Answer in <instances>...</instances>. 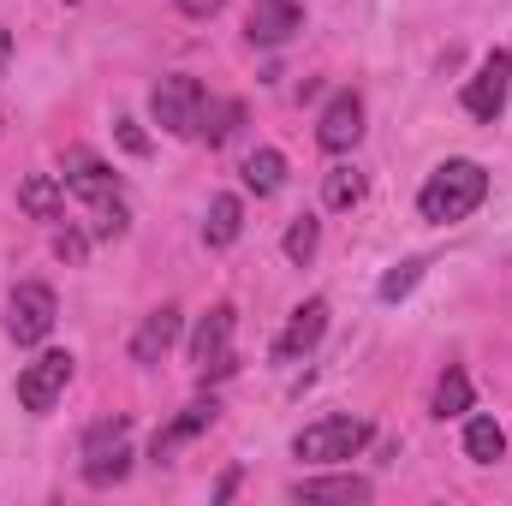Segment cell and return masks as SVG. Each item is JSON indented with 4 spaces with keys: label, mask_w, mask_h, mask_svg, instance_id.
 <instances>
[{
    "label": "cell",
    "mask_w": 512,
    "mask_h": 506,
    "mask_svg": "<svg viewBox=\"0 0 512 506\" xmlns=\"http://www.w3.org/2000/svg\"><path fill=\"white\" fill-rule=\"evenodd\" d=\"M316 245H322V221H316V215H298V221L286 227V239H280L286 262H298V268H304V262L316 256Z\"/></svg>",
    "instance_id": "obj_24"
},
{
    "label": "cell",
    "mask_w": 512,
    "mask_h": 506,
    "mask_svg": "<svg viewBox=\"0 0 512 506\" xmlns=\"http://www.w3.org/2000/svg\"><path fill=\"white\" fill-rule=\"evenodd\" d=\"M6 60H12V30L0 24V72H6Z\"/></svg>",
    "instance_id": "obj_30"
},
{
    "label": "cell",
    "mask_w": 512,
    "mask_h": 506,
    "mask_svg": "<svg viewBox=\"0 0 512 506\" xmlns=\"http://www.w3.org/2000/svg\"><path fill=\"white\" fill-rule=\"evenodd\" d=\"M423 268H429L423 256H405V262H393L382 280H376V298H382V304H399V298H411V292H417V280H423Z\"/></svg>",
    "instance_id": "obj_22"
},
{
    "label": "cell",
    "mask_w": 512,
    "mask_h": 506,
    "mask_svg": "<svg viewBox=\"0 0 512 506\" xmlns=\"http://www.w3.org/2000/svg\"><path fill=\"white\" fill-rule=\"evenodd\" d=\"M215 423H221V405H215V399H191V405H185V411H179L167 429H155V441H149V459H155V465H167V459H173L185 441H197V435H203V429H215Z\"/></svg>",
    "instance_id": "obj_12"
},
{
    "label": "cell",
    "mask_w": 512,
    "mask_h": 506,
    "mask_svg": "<svg viewBox=\"0 0 512 506\" xmlns=\"http://www.w3.org/2000/svg\"><path fill=\"white\" fill-rule=\"evenodd\" d=\"M239 233H245V203L233 191H221L209 203V215H203V245L209 251H227V245H239Z\"/></svg>",
    "instance_id": "obj_17"
},
{
    "label": "cell",
    "mask_w": 512,
    "mask_h": 506,
    "mask_svg": "<svg viewBox=\"0 0 512 506\" xmlns=\"http://www.w3.org/2000/svg\"><path fill=\"white\" fill-rule=\"evenodd\" d=\"M173 340H179V310H173V304L149 310V316H143V328L131 334V364H143V370H149V364H161Z\"/></svg>",
    "instance_id": "obj_14"
},
{
    "label": "cell",
    "mask_w": 512,
    "mask_h": 506,
    "mask_svg": "<svg viewBox=\"0 0 512 506\" xmlns=\"http://www.w3.org/2000/svg\"><path fill=\"white\" fill-rule=\"evenodd\" d=\"M60 185H66L72 197H84L90 209H96V203H108V197H120V173H114L96 149H84V143H72V149H66V161H60Z\"/></svg>",
    "instance_id": "obj_8"
},
{
    "label": "cell",
    "mask_w": 512,
    "mask_h": 506,
    "mask_svg": "<svg viewBox=\"0 0 512 506\" xmlns=\"http://www.w3.org/2000/svg\"><path fill=\"white\" fill-rule=\"evenodd\" d=\"M322 334H328V298H304V304L292 310V322L280 328L274 358H280V364H298V358H310V352L322 346Z\"/></svg>",
    "instance_id": "obj_10"
},
{
    "label": "cell",
    "mask_w": 512,
    "mask_h": 506,
    "mask_svg": "<svg viewBox=\"0 0 512 506\" xmlns=\"http://www.w3.org/2000/svg\"><path fill=\"white\" fill-rule=\"evenodd\" d=\"M114 137H120V149H126V155H149V137H143V126H137V120H126V114L114 120Z\"/></svg>",
    "instance_id": "obj_26"
},
{
    "label": "cell",
    "mask_w": 512,
    "mask_h": 506,
    "mask_svg": "<svg viewBox=\"0 0 512 506\" xmlns=\"http://www.w3.org/2000/svg\"><path fill=\"white\" fill-rule=\"evenodd\" d=\"M298 30H304V6L298 0H251V12H245V36L256 48H280Z\"/></svg>",
    "instance_id": "obj_11"
},
{
    "label": "cell",
    "mask_w": 512,
    "mask_h": 506,
    "mask_svg": "<svg viewBox=\"0 0 512 506\" xmlns=\"http://www.w3.org/2000/svg\"><path fill=\"white\" fill-rule=\"evenodd\" d=\"M233 495H239V471H227V477L215 483V501H233Z\"/></svg>",
    "instance_id": "obj_29"
},
{
    "label": "cell",
    "mask_w": 512,
    "mask_h": 506,
    "mask_svg": "<svg viewBox=\"0 0 512 506\" xmlns=\"http://www.w3.org/2000/svg\"><path fill=\"white\" fill-rule=\"evenodd\" d=\"M239 179H245V191H256V197H274L286 185V155L280 149H251L245 167H239Z\"/></svg>",
    "instance_id": "obj_19"
},
{
    "label": "cell",
    "mask_w": 512,
    "mask_h": 506,
    "mask_svg": "<svg viewBox=\"0 0 512 506\" xmlns=\"http://www.w3.org/2000/svg\"><path fill=\"white\" fill-rule=\"evenodd\" d=\"M18 209H24L30 221H60V215H66V185H60V173H30V179L18 185Z\"/></svg>",
    "instance_id": "obj_16"
},
{
    "label": "cell",
    "mask_w": 512,
    "mask_h": 506,
    "mask_svg": "<svg viewBox=\"0 0 512 506\" xmlns=\"http://www.w3.org/2000/svg\"><path fill=\"white\" fill-rule=\"evenodd\" d=\"M131 417H102L84 429V483L90 489H114L131 477Z\"/></svg>",
    "instance_id": "obj_3"
},
{
    "label": "cell",
    "mask_w": 512,
    "mask_h": 506,
    "mask_svg": "<svg viewBox=\"0 0 512 506\" xmlns=\"http://www.w3.org/2000/svg\"><path fill=\"white\" fill-rule=\"evenodd\" d=\"M465 459H471V465L507 459V429H501L489 411H465Z\"/></svg>",
    "instance_id": "obj_18"
},
{
    "label": "cell",
    "mask_w": 512,
    "mask_h": 506,
    "mask_svg": "<svg viewBox=\"0 0 512 506\" xmlns=\"http://www.w3.org/2000/svg\"><path fill=\"white\" fill-rule=\"evenodd\" d=\"M322 203H328V209H358V203H364V173H358V167H334V173L322 179Z\"/></svg>",
    "instance_id": "obj_23"
},
{
    "label": "cell",
    "mask_w": 512,
    "mask_h": 506,
    "mask_svg": "<svg viewBox=\"0 0 512 506\" xmlns=\"http://www.w3.org/2000/svg\"><path fill=\"white\" fill-rule=\"evenodd\" d=\"M233 328H239V310L233 304H215L209 316H197V328H191V364L203 370V364H215V358H227L233 352Z\"/></svg>",
    "instance_id": "obj_13"
},
{
    "label": "cell",
    "mask_w": 512,
    "mask_h": 506,
    "mask_svg": "<svg viewBox=\"0 0 512 506\" xmlns=\"http://www.w3.org/2000/svg\"><path fill=\"white\" fill-rule=\"evenodd\" d=\"M126 227H131L126 197H108V203H96V239H120Z\"/></svg>",
    "instance_id": "obj_25"
},
{
    "label": "cell",
    "mask_w": 512,
    "mask_h": 506,
    "mask_svg": "<svg viewBox=\"0 0 512 506\" xmlns=\"http://www.w3.org/2000/svg\"><path fill=\"white\" fill-rule=\"evenodd\" d=\"M358 137H364V96H358V90H334L328 108L316 114V143H322L328 155H340V149H352Z\"/></svg>",
    "instance_id": "obj_9"
},
{
    "label": "cell",
    "mask_w": 512,
    "mask_h": 506,
    "mask_svg": "<svg viewBox=\"0 0 512 506\" xmlns=\"http://www.w3.org/2000/svg\"><path fill=\"white\" fill-rule=\"evenodd\" d=\"M483 197H489V173H483L477 161L453 155V161H441V167L423 179V191H417V215H423L429 227H453V221L477 215Z\"/></svg>",
    "instance_id": "obj_1"
},
{
    "label": "cell",
    "mask_w": 512,
    "mask_h": 506,
    "mask_svg": "<svg viewBox=\"0 0 512 506\" xmlns=\"http://www.w3.org/2000/svg\"><path fill=\"white\" fill-rule=\"evenodd\" d=\"M370 435L376 429L364 417H322V423H310V429L292 435V459H304V465H340V459H358L370 447Z\"/></svg>",
    "instance_id": "obj_2"
},
{
    "label": "cell",
    "mask_w": 512,
    "mask_h": 506,
    "mask_svg": "<svg viewBox=\"0 0 512 506\" xmlns=\"http://www.w3.org/2000/svg\"><path fill=\"white\" fill-rule=\"evenodd\" d=\"M84 251H90V239H84L78 227H66V233H54V256H60V262H84Z\"/></svg>",
    "instance_id": "obj_27"
},
{
    "label": "cell",
    "mask_w": 512,
    "mask_h": 506,
    "mask_svg": "<svg viewBox=\"0 0 512 506\" xmlns=\"http://www.w3.org/2000/svg\"><path fill=\"white\" fill-rule=\"evenodd\" d=\"M221 6H227V0H179V12H185V18H215Z\"/></svg>",
    "instance_id": "obj_28"
},
{
    "label": "cell",
    "mask_w": 512,
    "mask_h": 506,
    "mask_svg": "<svg viewBox=\"0 0 512 506\" xmlns=\"http://www.w3.org/2000/svg\"><path fill=\"white\" fill-rule=\"evenodd\" d=\"M203 102H209V90H203V78H191V72H173V78H161V84L149 90V114H155V126L167 131V137H197Z\"/></svg>",
    "instance_id": "obj_6"
},
{
    "label": "cell",
    "mask_w": 512,
    "mask_h": 506,
    "mask_svg": "<svg viewBox=\"0 0 512 506\" xmlns=\"http://www.w3.org/2000/svg\"><path fill=\"white\" fill-rule=\"evenodd\" d=\"M471 399H477V393H471V376H465L459 364H447L441 381H435V417H441V423H447V417H465Z\"/></svg>",
    "instance_id": "obj_20"
},
{
    "label": "cell",
    "mask_w": 512,
    "mask_h": 506,
    "mask_svg": "<svg viewBox=\"0 0 512 506\" xmlns=\"http://www.w3.org/2000/svg\"><path fill=\"white\" fill-rule=\"evenodd\" d=\"M507 96H512V48H489V54L477 60V72L465 78L459 102H465V114H471L477 126H495V120L507 114Z\"/></svg>",
    "instance_id": "obj_4"
},
{
    "label": "cell",
    "mask_w": 512,
    "mask_h": 506,
    "mask_svg": "<svg viewBox=\"0 0 512 506\" xmlns=\"http://www.w3.org/2000/svg\"><path fill=\"white\" fill-rule=\"evenodd\" d=\"M376 495V483L370 477H298L292 489H286V501H340V506H358Z\"/></svg>",
    "instance_id": "obj_15"
},
{
    "label": "cell",
    "mask_w": 512,
    "mask_h": 506,
    "mask_svg": "<svg viewBox=\"0 0 512 506\" xmlns=\"http://www.w3.org/2000/svg\"><path fill=\"white\" fill-rule=\"evenodd\" d=\"M72 370H78L72 352H42V358H30V364L18 370V405H24L30 417H48V411L60 405V393H66Z\"/></svg>",
    "instance_id": "obj_7"
},
{
    "label": "cell",
    "mask_w": 512,
    "mask_h": 506,
    "mask_svg": "<svg viewBox=\"0 0 512 506\" xmlns=\"http://www.w3.org/2000/svg\"><path fill=\"white\" fill-rule=\"evenodd\" d=\"M239 126H245V102H203L197 137L203 143H227V137H239Z\"/></svg>",
    "instance_id": "obj_21"
},
{
    "label": "cell",
    "mask_w": 512,
    "mask_h": 506,
    "mask_svg": "<svg viewBox=\"0 0 512 506\" xmlns=\"http://www.w3.org/2000/svg\"><path fill=\"white\" fill-rule=\"evenodd\" d=\"M54 322H60L54 286H42V280L12 286V298H6V340H12V346H42V340L54 334Z\"/></svg>",
    "instance_id": "obj_5"
},
{
    "label": "cell",
    "mask_w": 512,
    "mask_h": 506,
    "mask_svg": "<svg viewBox=\"0 0 512 506\" xmlns=\"http://www.w3.org/2000/svg\"><path fill=\"white\" fill-rule=\"evenodd\" d=\"M66 6H78V0H66Z\"/></svg>",
    "instance_id": "obj_31"
}]
</instances>
